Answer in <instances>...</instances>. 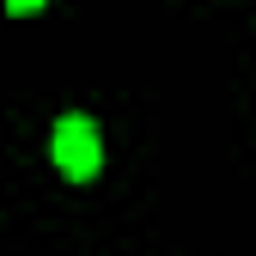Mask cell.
<instances>
[{
	"label": "cell",
	"mask_w": 256,
	"mask_h": 256,
	"mask_svg": "<svg viewBox=\"0 0 256 256\" xmlns=\"http://www.w3.org/2000/svg\"><path fill=\"white\" fill-rule=\"evenodd\" d=\"M55 165H61V177H74V183L98 177L104 140H98V122H92V116H61L55 122Z\"/></svg>",
	"instance_id": "6da1fadb"
},
{
	"label": "cell",
	"mask_w": 256,
	"mask_h": 256,
	"mask_svg": "<svg viewBox=\"0 0 256 256\" xmlns=\"http://www.w3.org/2000/svg\"><path fill=\"white\" fill-rule=\"evenodd\" d=\"M37 6H43V0H6V12H18V18H24V12H37Z\"/></svg>",
	"instance_id": "7a4b0ae2"
}]
</instances>
